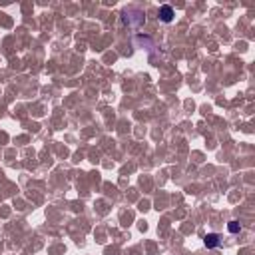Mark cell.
Returning a JSON list of instances; mask_svg holds the SVG:
<instances>
[{"label":"cell","instance_id":"6da1fadb","mask_svg":"<svg viewBox=\"0 0 255 255\" xmlns=\"http://www.w3.org/2000/svg\"><path fill=\"white\" fill-rule=\"evenodd\" d=\"M160 18L164 20V22H172V20H173V10H172V6H161V8H160Z\"/></svg>","mask_w":255,"mask_h":255},{"label":"cell","instance_id":"7a4b0ae2","mask_svg":"<svg viewBox=\"0 0 255 255\" xmlns=\"http://www.w3.org/2000/svg\"><path fill=\"white\" fill-rule=\"evenodd\" d=\"M221 243V241H219V235H215V233H209V235H205V245L207 247H217V245Z\"/></svg>","mask_w":255,"mask_h":255},{"label":"cell","instance_id":"3957f363","mask_svg":"<svg viewBox=\"0 0 255 255\" xmlns=\"http://www.w3.org/2000/svg\"><path fill=\"white\" fill-rule=\"evenodd\" d=\"M227 229H229V231H231V233H237V231H239V223H237V221H229V225H227Z\"/></svg>","mask_w":255,"mask_h":255}]
</instances>
